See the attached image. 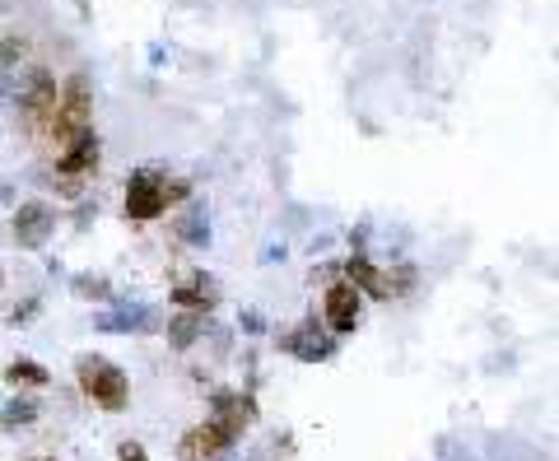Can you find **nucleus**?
<instances>
[{
  "label": "nucleus",
  "instance_id": "f257e3e1",
  "mask_svg": "<svg viewBox=\"0 0 559 461\" xmlns=\"http://www.w3.org/2000/svg\"><path fill=\"white\" fill-rule=\"evenodd\" d=\"M75 382H80L84 401H94L108 415H122L131 406V378L122 364H112L108 354H80L75 359Z\"/></svg>",
  "mask_w": 559,
  "mask_h": 461
},
{
  "label": "nucleus",
  "instance_id": "f03ea898",
  "mask_svg": "<svg viewBox=\"0 0 559 461\" xmlns=\"http://www.w3.org/2000/svg\"><path fill=\"white\" fill-rule=\"evenodd\" d=\"M84 126H94V98H89V80H84V75H70V80L61 84V94H56L47 136H52L56 150H61L70 136H80Z\"/></svg>",
  "mask_w": 559,
  "mask_h": 461
},
{
  "label": "nucleus",
  "instance_id": "7ed1b4c3",
  "mask_svg": "<svg viewBox=\"0 0 559 461\" xmlns=\"http://www.w3.org/2000/svg\"><path fill=\"white\" fill-rule=\"evenodd\" d=\"M98 154H103V145H98L94 126H84L80 136H70L61 145V154H56V177L66 182L70 196H80V182L98 173Z\"/></svg>",
  "mask_w": 559,
  "mask_h": 461
},
{
  "label": "nucleus",
  "instance_id": "20e7f679",
  "mask_svg": "<svg viewBox=\"0 0 559 461\" xmlns=\"http://www.w3.org/2000/svg\"><path fill=\"white\" fill-rule=\"evenodd\" d=\"M159 215H168L164 173L159 168H136V173L126 177V219L131 224H154Z\"/></svg>",
  "mask_w": 559,
  "mask_h": 461
},
{
  "label": "nucleus",
  "instance_id": "39448f33",
  "mask_svg": "<svg viewBox=\"0 0 559 461\" xmlns=\"http://www.w3.org/2000/svg\"><path fill=\"white\" fill-rule=\"evenodd\" d=\"M280 350L294 354L299 364H327L331 354H336V336L317 317H303L289 331H280Z\"/></svg>",
  "mask_w": 559,
  "mask_h": 461
},
{
  "label": "nucleus",
  "instance_id": "423d86ee",
  "mask_svg": "<svg viewBox=\"0 0 559 461\" xmlns=\"http://www.w3.org/2000/svg\"><path fill=\"white\" fill-rule=\"evenodd\" d=\"M56 94H61V84H56L52 70H33V75L19 84V117H24L28 131H47Z\"/></svg>",
  "mask_w": 559,
  "mask_h": 461
},
{
  "label": "nucleus",
  "instance_id": "0eeeda50",
  "mask_svg": "<svg viewBox=\"0 0 559 461\" xmlns=\"http://www.w3.org/2000/svg\"><path fill=\"white\" fill-rule=\"evenodd\" d=\"M359 312H364V294L345 275L322 289V326H327L331 336H350L359 326Z\"/></svg>",
  "mask_w": 559,
  "mask_h": 461
},
{
  "label": "nucleus",
  "instance_id": "6e6552de",
  "mask_svg": "<svg viewBox=\"0 0 559 461\" xmlns=\"http://www.w3.org/2000/svg\"><path fill=\"white\" fill-rule=\"evenodd\" d=\"M233 443H238V434H233L229 424L205 420V424H196V429H187V434H182L178 457L182 461H219L224 452H233Z\"/></svg>",
  "mask_w": 559,
  "mask_h": 461
},
{
  "label": "nucleus",
  "instance_id": "1a4fd4ad",
  "mask_svg": "<svg viewBox=\"0 0 559 461\" xmlns=\"http://www.w3.org/2000/svg\"><path fill=\"white\" fill-rule=\"evenodd\" d=\"M10 233H14V243L19 247H42L56 233V210L47 201H24L19 210H14Z\"/></svg>",
  "mask_w": 559,
  "mask_h": 461
},
{
  "label": "nucleus",
  "instance_id": "9d476101",
  "mask_svg": "<svg viewBox=\"0 0 559 461\" xmlns=\"http://www.w3.org/2000/svg\"><path fill=\"white\" fill-rule=\"evenodd\" d=\"M168 299H173V308L205 312V317H210V312L219 308V285H215V280H210L205 271H187L178 285L168 289Z\"/></svg>",
  "mask_w": 559,
  "mask_h": 461
},
{
  "label": "nucleus",
  "instance_id": "9b49d317",
  "mask_svg": "<svg viewBox=\"0 0 559 461\" xmlns=\"http://www.w3.org/2000/svg\"><path fill=\"white\" fill-rule=\"evenodd\" d=\"M210 420L229 424L233 434L243 438V429L257 424V396L252 392H215L210 396Z\"/></svg>",
  "mask_w": 559,
  "mask_h": 461
},
{
  "label": "nucleus",
  "instance_id": "f8f14e48",
  "mask_svg": "<svg viewBox=\"0 0 559 461\" xmlns=\"http://www.w3.org/2000/svg\"><path fill=\"white\" fill-rule=\"evenodd\" d=\"M98 331H108V336H126V331H159V312L136 303V308H103L94 317Z\"/></svg>",
  "mask_w": 559,
  "mask_h": 461
},
{
  "label": "nucleus",
  "instance_id": "ddd939ff",
  "mask_svg": "<svg viewBox=\"0 0 559 461\" xmlns=\"http://www.w3.org/2000/svg\"><path fill=\"white\" fill-rule=\"evenodd\" d=\"M341 271H345V280H350V285H355L359 294H369V299H382V303L396 299V294H392V275L378 271V266H373V261L364 257V252H355V257L345 261Z\"/></svg>",
  "mask_w": 559,
  "mask_h": 461
},
{
  "label": "nucleus",
  "instance_id": "4468645a",
  "mask_svg": "<svg viewBox=\"0 0 559 461\" xmlns=\"http://www.w3.org/2000/svg\"><path fill=\"white\" fill-rule=\"evenodd\" d=\"M164 336H168V345H173V350H191V345H196V340L205 336V312H187V308H178L173 317H168Z\"/></svg>",
  "mask_w": 559,
  "mask_h": 461
},
{
  "label": "nucleus",
  "instance_id": "2eb2a0df",
  "mask_svg": "<svg viewBox=\"0 0 559 461\" xmlns=\"http://www.w3.org/2000/svg\"><path fill=\"white\" fill-rule=\"evenodd\" d=\"M5 382H10V387H33V392H38V387L52 382V373H47L38 359H14V364L5 368Z\"/></svg>",
  "mask_w": 559,
  "mask_h": 461
},
{
  "label": "nucleus",
  "instance_id": "dca6fc26",
  "mask_svg": "<svg viewBox=\"0 0 559 461\" xmlns=\"http://www.w3.org/2000/svg\"><path fill=\"white\" fill-rule=\"evenodd\" d=\"M178 233H182V243H191V247L210 243V215H205V205H187V215L178 219Z\"/></svg>",
  "mask_w": 559,
  "mask_h": 461
},
{
  "label": "nucleus",
  "instance_id": "f3484780",
  "mask_svg": "<svg viewBox=\"0 0 559 461\" xmlns=\"http://www.w3.org/2000/svg\"><path fill=\"white\" fill-rule=\"evenodd\" d=\"M38 401H28V396H14V401H5V410H0V424H5V429H28V424H38Z\"/></svg>",
  "mask_w": 559,
  "mask_h": 461
},
{
  "label": "nucleus",
  "instance_id": "a211bd4d",
  "mask_svg": "<svg viewBox=\"0 0 559 461\" xmlns=\"http://www.w3.org/2000/svg\"><path fill=\"white\" fill-rule=\"evenodd\" d=\"M28 56V38H19V33H10V38H0V75H10V70H19V61Z\"/></svg>",
  "mask_w": 559,
  "mask_h": 461
},
{
  "label": "nucleus",
  "instance_id": "6ab92c4d",
  "mask_svg": "<svg viewBox=\"0 0 559 461\" xmlns=\"http://www.w3.org/2000/svg\"><path fill=\"white\" fill-rule=\"evenodd\" d=\"M75 294H80V299H94V303H108L112 285L108 280H94V275H75Z\"/></svg>",
  "mask_w": 559,
  "mask_h": 461
},
{
  "label": "nucleus",
  "instance_id": "aec40b11",
  "mask_svg": "<svg viewBox=\"0 0 559 461\" xmlns=\"http://www.w3.org/2000/svg\"><path fill=\"white\" fill-rule=\"evenodd\" d=\"M191 196V182L187 177H164V205H182Z\"/></svg>",
  "mask_w": 559,
  "mask_h": 461
},
{
  "label": "nucleus",
  "instance_id": "412c9836",
  "mask_svg": "<svg viewBox=\"0 0 559 461\" xmlns=\"http://www.w3.org/2000/svg\"><path fill=\"white\" fill-rule=\"evenodd\" d=\"M38 312H42V299H24V308L10 312V326H28L33 317H38Z\"/></svg>",
  "mask_w": 559,
  "mask_h": 461
},
{
  "label": "nucleus",
  "instance_id": "4be33fe9",
  "mask_svg": "<svg viewBox=\"0 0 559 461\" xmlns=\"http://www.w3.org/2000/svg\"><path fill=\"white\" fill-rule=\"evenodd\" d=\"M117 461H150V452L140 448V443H122V448H117Z\"/></svg>",
  "mask_w": 559,
  "mask_h": 461
},
{
  "label": "nucleus",
  "instance_id": "5701e85b",
  "mask_svg": "<svg viewBox=\"0 0 559 461\" xmlns=\"http://www.w3.org/2000/svg\"><path fill=\"white\" fill-rule=\"evenodd\" d=\"M261 326H266V322H261V317H257V312H243V331H252V336H257V331H261Z\"/></svg>",
  "mask_w": 559,
  "mask_h": 461
},
{
  "label": "nucleus",
  "instance_id": "b1692460",
  "mask_svg": "<svg viewBox=\"0 0 559 461\" xmlns=\"http://www.w3.org/2000/svg\"><path fill=\"white\" fill-rule=\"evenodd\" d=\"M0 201H10V182H0Z\"/></svg>",
  "mask_w": 559,
  "mask_h": 461
},
{
  "label": "nucleus",
  "instance_id": "393cba45",
  "mask_svg": "<svg viewBox=\"0 0 559 461\" xmlns=\"http://www.w3.org/2000/svg\"><path fill=\"white\" fill-rule=\"evenodd\" d=\"M219 461H243V457H229V452H224V457H219Z\"/></svg>",
  "mask_w": 559,
  "mask_h": 461
},
{
  "label": "nucleus",
  "instance_id": "a878e982",
  "mask_svg": "<svg viewBox=\"0 0 559 461\" xmlns=\"http://www.w3.org/2000/svg\"><path fill=\"white\" fill-rule=\"evenodd\" d=\"M38 461H56V457H38Z\"/></svg>",
  "mask_w": 559,
  "mask_h": 461
},
{
  "label": "nucleus",
  "instance_id": "bb28decb",
  "mask_svg": "<svg viewBox=\"0 0 559 461\" xmlns=\"http://www.w3.org/2000/svg\"><path fill=\"white\" fill-rule=\"evenodd\" d=\"M0 289H5V275H0Z\"/></svg>",
  "mask_w": 559,
  "mask_h": 461
}]
</instances>
